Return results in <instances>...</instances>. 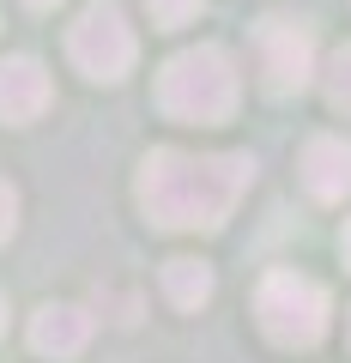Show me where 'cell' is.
I'll use <instances>...</instances> for the list:
<instances>
[{"label": "cell", "mask_w": 351, "mask_h": 363, "mask_svg": "<svg viewBox=\"0 0 351 363\" xmlns=\"http://www.w3.org/2000/svg\"><path fill=\"white\" fill-rule=\"evenodd\" d=\"M255 182V157L248 152H176V145H157L140 164V212L157 224V230H218L236 212V200L248 194Z\"/></svg>", "instance_id": "obj_1"}, {"label": "cell", "mask_w": 351, "mask_h": 363, "mask_svg": "<svg viewBox=\"0 0 351 363\" xmlns=\"http://www.w3.org/2000/svg\"><path fill=\"white\" fill-rule=\"evenodd\" d=\"M236 61L218 43H200V49L169 55L164 73H157V109L169 121H188V128H218L236 109Z\"/></svg>", "instance_id": "obj_2"}, {"label": "cell", "mask_w": 351, "mask_h": 363, "mask_svg": "<svg viewBox=\"0 0 351 363\" xmlns=\"http://www.w3.org/2000/svg\"><path fill=\"white\" fill-rule=\"evenodd\" d=\"M255 315H260V333L273 339V345L285 351H309L321 345L327 321H333V297H327V285H315V279H303V272H267L255 291Z\"/></svg>", "instance_id": "obj_3"}, {"label": "cell", "mask_w": 351, "mask_h": 363, "mask_svg": "<svg viewBox=\"0 0 351 363\" xmlns=\"http://www.w3.org/2000/svg\"><path fill=\"white\" fill-rule=\"evenodd\" d=\"M67 55H73V67L85 79L116 85V79L133 73L140 43H133V25H128V13H121L116 0H91V6L73 18V30H67Z\"/></svg>", "instance_id": "obj_4"}, {"label": "cell", "mask_w": 351, "mask_h": 363, "mask_svg": "<svg viewBox=\"0 0 351 363\" xmlns=\"http://www.w3.org/2000/svg\"><path fill=\"white\" fill-rule=\"evenodd\" d=\"M260 73H267V91L291 97L315 79V37L297 18H267L260 25Z\"/></svg>", "instance_id": "obj_5"}, {"label": "cell", "mask_w": 351, "mask_h": 363, "mask_svg": "<svg viewBox=\"0 0 351 363\" xmlns=\"http://www.w3.org/2000/svg\"><path fill=\"white\" fill-rule=\"evenodd\" d=\"M49 104H55V85H49V73H43V61L6 55V61H0V121H6V128H25V121H37Z\"/></svg>", "instance_id": "obj_6"}, {"label": "cell", "mask_w": 351, "mask_h": 363, "mask_svg": "<svg viewBox=\"0 0 351 363\" xmlns=\"http://www.w3.org/2000/svg\"><path fill=\"white\" fill-rule=\"evenodd\" d=\"M303 188H309L321 206H339V200L351 194V140H339V133H315L309 145H303Z\"/></svg>", "instance_id": "obj_7"}, {"label": "cell", "mask_w": 351, "mask_h": 363, "mask_svg": "<svg viewBox=\"0 0 351 363\" xmlns=\"http://www.w3.org/2000/svg\"><path fill=\"white\" fill-rule=\"evenodd\" d=\"M91 339V315L73 309V303H49V309L30 315V351L37 357H79Z\"/></svg>", "instance_id": "obj_8"}, {"label": "cell", "mask_w": 351, "mask_h": 363, "mask_svg": "<svg viewBox=\"0 0 351 363\" xmlns=\"http://www.w3.org/2000/svg\"><path fill=\"white\" fill-rule=\"evenodd\" d=\"M212 267L206 260H194V255H176V260H164V297L176 303V309H200V303L212 297Z\"/></svg>", "instance_id": "obj_9"}, {"label": "cell", "mask_w": 351, "mask_h": 363, "mask_svg": "<svg viewBox=\"0 0 351 363\" xmlns=\"http://www.w3.org/2000/svg\"><path fill=\"white\" fill-rule=\"evenodd\" d=\"M321 73V91H327V104L339 109V116H351V43L345 49H333V61L315 67Z\"/></svg>", "instance_id": "obj_10"}, {"label": "cell", "mask_w": 351, "mask_h": 363, "mask_svg": "<svg viewBox=\"0 0 351 363\" xmlns=\"http://www.w3.org/2000/svg\"><path fill=\"white\" fill-rule=\"evenodd\" d=\"M145 13H152V25L176 30V25H188V18L200 13V0H145Z\"/></svg>", "instance_id": "obj_11"}, {"label": "cell", "mask_w": 351, "mask_h": 363, "mask_svg": "<svg viewBox=\"0 0 351 363\" xmlns=\"http://www.w3.org/2000/svg\"><path fill=\"white\" fill-rule=\"evenodd\" d=\"M13 230H18V188L0 176V242H6Z\"/></svg>", "instance_id": "obj_12"}, {"label": "cell", "mask_w": 351, "mask_h": 363, "mask_svg": "<svg viewBox=\"0 0 351 363\" xmlns=\"http://www.w3.org/2000/svg\"><path fill=\"white\" fill-rule=\"evenodd\" d=\"M339 255H345V267H351V218H345V230H339Z\"/></svg>", "instance_id": "obj_13"}, {"label": "cell", "mask_w": 351, "mask_h": 363, "mask_svg": "<svg viewBox=\"0 0 351 363\" xmlns=\"http://www.w3.org/2000/svg\"><path fill=\"white\" fill-rule=\"evenodd\" d=\"M0 333H6V297H0Z\"/></svg>", "instance_id": "obj_14"}, {"label": "cell", "mask_w": 351, "mask_h": 363, "mask_svg": "<svg viewBox=\"0 0 351 363\" xmlns=\"http://www.w3.org/2000/svg\"><path fill=\"white\" fill-rule=\"evenodd\" d=\"M25 6H61V0H25Z\"/></svg>", "instance_id": "obj_15"}]
</instances>
